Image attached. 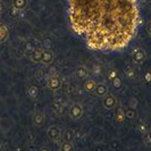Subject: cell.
Masks as SVG:
<instances>
[{"mask_svg": "<svg viewBox=\"0 0 151 151\" xmlns=\"http://www.w3.org/2000/svg\"><path fill=\"white\" fill-rule=\"evenodd\" d=\"M117 76H118V70H117L116 68H111V69H109V70L107 72V77H108L109 81L114 80V78L117 77Z\"/></svg>", "mask_w": 151, "mask_h": 151, "instance_id": "cell-21", "label": "cell"}, {"mask_svg": "<svg viewBox=\"0 0 151 151\" xmlns=\"http://www.w3.org/2000/svg\"><path fill=\"white\" fill-rule=\"evenodd\" d=\"M32 122L35 126H42L45 124V113L43 111H40L37 110L35 113L33 114V117H32Z\"/></svg>", "mask_w": 151, "mask_h": 151, "instance_id": "cell-8", "label": "cell"}, {"mask_svg": "<svg viewBox=\"0 0 151 151\" xmlns=\"http://www.w3.org/2000/svg\"><path fill=\"white\" fill-rule=\"evenodd\" d=\"M84 114V109L81 104H73L70 108H69V117L73 119V121H78L82 118Z\"/></svg>", "mask_w": 151, "mask_h": 151, "instance_id": "cell-5", "label": "cell"}, {"mask_svg": "<svg viewBox=\"0 0 151 151\" xmlns=\"http://www.w3.org/2000/svg\"><path fill=\"white\" fill-rule=\"evenodd\" d=\"M9 38V30L6 25L0 24V45H2L4 42H6Z\"/></svg>", "mask_w": 151, "mask_h": 151, "instance_id": "cell-12", "label": "cell"}, {"mask_svg": "<svg viewBox=\"0 0 151 151\" xmlns=\"http://www.w3.org/2000/svg\"><path fill=\"white\" fill-rule=\"evenodd\" d=\"M147 32H148V35H150V24H148L147 26Z\"/></svg>", "mask_w": 151, "mask_h": 151, "instance_id": "cell-29", "label": "cell"}, {"mask_svg": "<svg viewBox=\"0 0 151 151\" xmlns=\"http://www.w3.org/2000/svg\"><path fill=\"white\" fill-rule=\"evenodd\" d=\"M74 135H75L74 131L70 129H67L64 131V133H61V139H63L64 141H66V142H73Z\"/></svg>", "mask_w": 151, "mask_h": 151, "instance_id": "cell-15", "label": "cell"}, {"mask_svg": "<svg viewBox=\"0 0 151 151\" xmlns=\"http://www.w3.org/2000/svg\"><path fill=\"white\" fill-rule=\"evenodd\" d=\"M131 56H132V60L135 65H142L147 60V53L142 48H134L132 50Z\"/></svg>", "mask_w": 151, "mask_h": 151, "instance_id": "cell-3", "label": "cell"}, {"mask_svg": "<svg viewBox=\"0 0 151 151\" xmlns=\"http://www.w3.org/2000/svg\"><path fill=\"white\" fill-rule=\"evenodd\" d=\"M144 77H145V82H147V83H149V82H150V80H151L150 73H149V72H147V73H145V76H144Z\"/></svg>", "mask_w": 151, "mask_h": 151, "instance_id": "cell-28", "label": "cell"}, {"mask_svg": "<svg viewBox=\"0 0 151 151\" xmlns=\"http://www.w3.org/2000/svg\"><path fill=\"white\" fill-rule=\"evenodd\" d=\"M101 69H102V68H101L100 65H93V73H94V74H97V75L100 74V73H101Z\"/></svg>", "mask_w": 151, "mask_h": 151, "instance_id": "cell-26", "label": "cell"}, {"mask_svg": "<svg viewBox=\"0 0 151 151\" xmlns=\"http://www.w3.org/2000/svg\"><path fill=\"white\" fill-rule=\"evenodd\" d=\"M39 88L37 85H30L29 89H27V96L30 97L31 99H37L39 97Z\"/></svg>", "mask_w": 151, "mask_h": 151, "instance_id": "cell-16", "label": "cell"}, {"mask_svg": "<svg viewBox=\"0 0 151 151\" xmlns=\"http://www.w3.org/2000/svg\"><path fill=\"white\" fill-rule=\"evenodd\" d=\"M143 143H144V145L148 147V148L151 147V137H150V134H149V131L143 133Z\"/></svg>", "mask_w": 151, "mask_h": 151, "instance_id": "cell-22", "label": "cell"}, {"mask_svg": "<svg viewBox=\"0 0 151 151\" xmlns=\"http://www.w3.org/2000/svg\"><path fill=\"white\" fill-rule=\"evenodd\" d=\"M102 107L106 110H111L117 107V98L111 94V93H107L102 97Z\"/></svg>", "mask_w": 151, "mask_h": 151, "instance_id": "cell-4", "label": "cell"}, {"mask_svg": "<svg viewBox=\"0 0 151 151\" xmlns=\"http://www.w3.org/2000/svg\"><path fill=\"white\" fill-rule=\"evenodd\" d=\"M29 5V0H12V6L13 9L17 12H22Z\"/></svg>", "mask_w": 151, "mask_h": 151, "instance_id": "cell-11", "label": "cell"}, {"mask_svg": "<svg viewBox=\"0 0 151 151\" xmlns=\"http://www.w3.org/2000/svg\"><path fill=\"white\" fill-rule=\"evenodd\" d=\"M47 135H48V137L52 142H58L61 139L60 129L58 126H56V125H51V126H49L48 129H47Z\"/></svg>", "mask_w": 151, "mask_h": 151, "instance_id": "cell-6", "label": "cell"}, {"mask_svg": "<svg viewBox=\"0 0 151 151\" xmlns=\"http://www.w3.org/2000/svg\"><path fill=\"white\" fill-rule=\"evenodd\" d=\"M5 10H6V5H5V2H4V1H1V0H0V16L5 13Z\"/></svg>", "mask_w": 151, "mask_h": 151, "instance_id": "cell-27", "label": "cell"}, {"mask_svg": "<svg viewBox=\"0 0 151 151\" xmlns=\"http://www.w3.org/2000/svg\"><path fill=\"white\" fill-rule=\"evenodd\" d=\"M52 48V41L50 39H45L42 42V49H51Z\"/></svg>", "mask_w": 151, "mask_h": 151, "instance_id": "cell-23", "label": "cell"}, {"mask_svg": "<svg viewBox=\"0 0 151 151\" xmlns=\"http://www.w3.org/2000/svg\"><path fill=\"white\" fill-rule=\"evenodd\" d=\"M111 81H113V85L116 88V89H119V88L122 86V80L118 77V76H117V77H115V78L111 80Z\"/></svg>", "mask_w": 151, "mask_h": 151, "instance_id": "cell-24", "label": "cell"}, {"mask_svg": "<svg viewBox=\"0 0 151 151\" xmlns=\"http://www.w3.org/2000/svg\"><path fill=\"white\" fill-rule=\"evenodd\" d=\"M74 74L77 80H85L89 76V69L85 66H77Z\"/></svg>", "mask_w": 151, "mask_h": 151, "instance_id": "cell-10", "label": "cell"}, {"mask_svg": "<svg viewBox=\"0 0 151 151\" xmlns=\"http://www.w3.org/2000/svg\"><path fill=\"white\" fill-rule=\"evenodd\" d=\"M124 119H125V110H124V108L118 107L116 110V115H115V121L122 123V122H124Z\"/></svg>", "mask_w": 151, "mask_h": 151, "instance_id": "cell-17", "label": "cell"}, {"mask_svg": "<svg viewBox=\"0 0 151 151\" xmlns=\"http://www.w3.org/2000/svg\"><path fill=\"white\" fill-rule=\"evenodd\" d=\"M55 60V55H53L51 49H43L42 51V57H41V64L45 66L51 65Z\"/></svg>", "mask_w": 151, "mask_h": 151, "instance_id": "cell-7", "label": "cell"}, {"mask_svg": "<svg viewBox=\"0 0 151 151\" xmlns=\"http://www.w3.org/2000/svg\"><path fill=\"white\" fill-rule=\"evenodd\" d=\"M137 131H139L140 133H142V134H143V133H145V132H148L149 129H148V126H147L145 124L142 123V124H139V126H137Z\"/></svg>", "mask_w": 151, "mask_h": 151, "instance_id": "cell-25", "label": "cell"}, {"mask_svg": "<svg viewBox=\"0 0 151 151\" xmlns=\"http://www.w3.org/2000/svg\"><path fill=\"white\" fill-rule=\"evenodd\" d=\"M63 80L59 74H55V75H48L47 77V86L50 91H57L61 88Z\"/></svg>", "mask_w": 151, "mask_h": 151, "instance_id": "cell-2", "label": "cell"}, {"mask_svg": "<svg viewBox=\"0 0 151 151\" xmlns=\"http://www.w3.org/2000/svg\"><path fill=\"white\" fill-rule=\"evenodd\" d=\"M42 51H43L42 48H35V49H33V50L31 51L30 60L32 61L33 64H39V63H41Z\"/></svg>", "mask_w": 151, "mask_h": 151, "instance_id": "cell-9", "label": "cell"}, {"mask_svg": "<svg viewBox=\"0 0 151 151\" xmlns=\"http://www.w3.org/2000/svg\"><path fill=\"white\" fill-rule=\"evenodd\" d=\"M96 85H97V82L94 80H85L83 84V89L85 92H94V89H96Z\"/></svg>", "mask_w": 151, "mask_h": 151, "instance_id": "cell-14", "label": "cell"}, {"mask_svg": "<svg viewBox=\"0 0 151 151\" xmlns=\"http://www.w3.org/2000/svg\"><path fill=\"white\" fill-rule=\"evenodd\" d=\"M94 92L98 97H104L105 94L108 93V86H107L105 83H97L96 85V89H94Z\"/></svg>", "mask_w": 151, "mask_h": 151, "instance_id": "cell-13", "label": "cell"}, {"mask_svg": "<svg viewBox=\"0 0 151 151\" xmlns=\"http://www.w3.org/2000/svg\"><path fill=\"white\" fill-rule=\"evenodd\" d=\"M125 76L129 78V80H133L136 77V72L135 69L132 67V66H127L126 69H125Z\"/></svg>", "mask_w": 151, "mask_h": 151, "instance_id": "cell-18", "label": "cell"}, {"mask_svg": "<svg viewBox=\"0 0 151 151\" xmlns=\"http://www.w3.org/2000/svg\"><path fill=\"white\" fill-rule=\"evenodd\" d=\"M72 31L92 51L121 52L135 39L139 0H67Z\"/></svg>", "mask_w": 151, "mask_h": 151, "instance_id": "cell-1", "label": "cell"}, {"mask_svg": "<svg viewBox=\"0 0 151 151\" xmlns=\"http://www.w3.org/2000/svg\"><path fill=\"white\" fill-rule=\"evenodd\" d=\"M60 150L61 151H72V150H74L73 142H66V141H64V142L60 144Z\"/></svg>", "mask_w": 151, "mask_h": 151, "instance_id": "cell-20", "label": "cell"}, {"mask_svg": "<svg viewBox=\"0 0 151 151\" xmlns=\"http://www.w3.org/2000/svg\"><path fill=\"white\" fill-rule=\"evenodd\" d=\"M125 118H127V119H129V121L135 119L136 118L135 109H133V108H127V109L125 110Z\"/></svg>", "mask_w": 151, "mask_h": 151, "instance_id": "cell-19", "label": "cell"}]
</instances>
